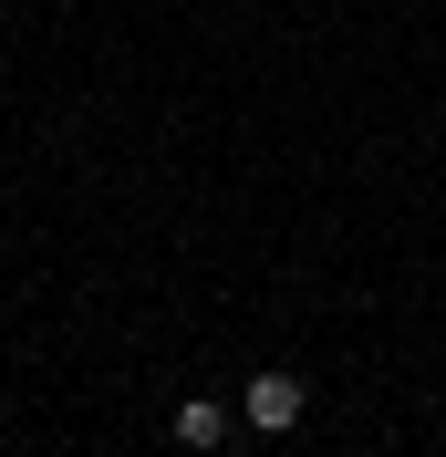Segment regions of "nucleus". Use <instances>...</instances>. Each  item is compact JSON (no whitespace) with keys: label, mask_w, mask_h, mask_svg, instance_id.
<instances>
[{"label":"nucleus","mask_w":446,"mask_h":457,"mask_svg":"<svg viewBox=\"0 0 446 457\" xmlns=\"http://www.w3.org/2000/svg\"><path fill=\"white\" fill-rule=\"evenodd\" d=\"M301 374H250V427L260 436H291V427H301Z\"/></svg>","instance_id":"f257e3e1"},{"label":"nucleus","mask_w":446,"mask_h":457,"mask_svg":"<svg viewBox=\"0 0 446 457\" xmlns=\"http://www.w3.org/2000/svg\"><path fill=\"white\" fill-rule=\"evenodd\" d=\"M228 427H239V416H228L219 395H187V405L167 416V436H177L187 457H219V447H228Z\"/></svg>","instance_id":"f03ea898"}]
</instances>
